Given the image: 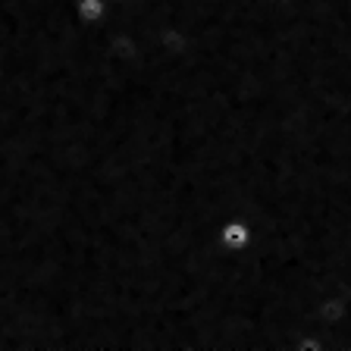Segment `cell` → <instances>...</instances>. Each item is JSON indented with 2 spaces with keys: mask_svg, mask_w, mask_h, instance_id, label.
<instances>
[{
  "mask_svg": "<svg viewBox=\"0 0 351 351\" xmlns=\"http://www.w3.org/2000/svg\"><path fill=\"white\" fill-rule=\"evenodd\" d=\"M217 241H219V248L232 251V254L248 251L251 241H254V226H251V219H245V217H226L217 226Z\"/></svg>",
  "mask_w": 351,
  "mask_h": 351,
  "instance_id": "obj_1",
  "label": "cell"
},
{
  "mask_svg": "<svg viewBox=\"0 0 351 351\" xmlns=\"http://www.w3.org/2000/svg\"><path fill=\"white\" fill-rule=\"evenodd\" d=\"M110 10H113L110 0H75V16L85 25H101L110 16Z\"/></svg>",
  "mask_w": 351,
  "mask_h": 351,
  "instance_id": "obj_2",
  "label": "cell"
},
{
  "mask_svg": "<svg viewBox=\"0 0 351 351\" xmlns=\"http://www.w3.org/2000/svg\"><path fill=\"white\" fill-rule=\"evenodd\" d=\"M110 3H125V0H110Z\"/></svg>",
  "mask_w": 351,
  "mask_h": 351,
  "instance_id": "obj_3",
  "label": "cell"
}]
</instances>
